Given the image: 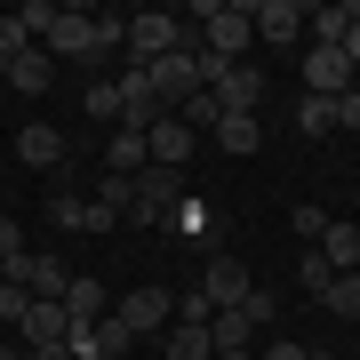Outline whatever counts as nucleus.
<instances>
[{"instance_id":"obj_1","label":"nucleus","mask_w":360,"mask_h":360,"mask_svg":"<svg viewBox=\"0 0 360 360\" xmlns=\"http://www.w3.org/2000/svg\"><path fill=\"white\" fill-rule=\"evenodd\" d=\"M40 49H49L56 65H65V56L72 65H104V56L120 49V25L112 16H89V8H56V25L40 32Z\"/></svg>"},{"instance_id":"obj_2","label":"nucleus","mask_w":360,"mask_h":360,"mask_svg":"<svg viewBox=\"0 0 360 360\" xmlns=\"http://www.w3.org/2000/svg\"><path fill=\"white\" fill-rule=\"evenodd\" d=\"M184 193H193V184H184V168H160V160L136 168V176H129V224H168Z\"/></svg>"},{"instance_id":"obj_3","label":"nucleus","mask_w":360,"mask_h":360,"mask_svg":"<svg viewBox=\"0 0 360 360\" xmlns=\"http://www.w3.org/2000/svg\"><path fill=\"white\" fill-rule=\"evenodd\" d=\"M120 49H129V65H160L168 49H193V32H184L168 8H136L129 25H120Z\"/></svg>"},{"instance_id":"obj_4","label":"nucleus","mask_w":360,"mask_h":360,"mask_svg":"<svg viewBox=\"0 0 360 360\" xmlns=\"http://www.w3.org/2000/svg\"><path fill=\"white\" fill-rule=\"evenodd\" d=\"M193 25H208V40H200V49H217L224 65H240L248 32H257V25H248V8H240V0H200V8H193Z\"/></svg>"},{"instance_id":"obj_5","label":"nucleus","mask_w":360,"mask_h":360,"mask_svg":"<svg viewBox=\"0 0 360 360\" xmlns=\"http://www.w3.org/2000/svg\"><path fill=\"white\" fill-rule=\"evenodd\" d=\"M112 321H120V328H129L136 345H144V336H160L168 321H176V296H168V288H129V296L112 304Z\"/></svg>"},{"instance_id":"obj_6","label":"nucleus","mask_w":360,"mask_h":360,"mask_svg":"<svg viewBox=\"0 0 360 360\" xmlns=\"http://www.w3.org/2000/svg\"><path fill=\"white\" fill-rule=\"evenodd\" d=\"M193 49H200V40H193ZM193 49H168L160 65H144V80H153V96H160V112H176V104L200 89V80H193Z\"/></svg>"},{"instance_id":"obj_7","label":"nucleus","mask_w":360,"mask_h":360,"mask_svg":"<svg viewBox=\"0 0 360 360\" xmlns=\"http://www.w3.org/2000/svg\"><path fill=\"white\" fill-rule=\"evenodd\" d=\"M193 288L208 296V312H224V304H240V296L257 288V281H248V264H240V257H208V272H200Z\"/></svg>"},{"instance_id":"obj_8","label":"nucleus","mask_w":360,"mask_h":360,"mask_svg":"<svg viewBox=\"0 0 360 360\" xmlns=\"http://www.w3.org/2000/svg\"><path fill=\"white\" fill-rule=\"evenodd\" d=\"M153 120H168L160 112V96H153V80H144V65H129V72H120V129H153Z\"/></svg>"},{"instance_id":"obj_9","label":"nucleus","mask_w":360,"mask_h":360,"mask_svg":"<svg viewBox=\"0 0 360 360\" xmlns=\"http://www.w3.org/2000/svg\"><path fill=\"white\" fill-rule=\"evenodd\" d=\"M8 281L25 288V296H56V304H65V281H72V272H65V257H32V248H25V257L8 264Z\"/></svg>"},{"instance_id":"obj_10","label":"nucleus","mask_w":360,"mask_h":360,"mask_svg":"<svg viewBox=\"0 0 360 360\" xmlns=\"http://www.w3.org/2000/svg\"><path fill=\"white\" fill-rule=\"evenodd\" d=\"M65 328H72V312L56 304V296H32L25 321H16V336H25V345H65Z\"/></svg>"},{"instance_id":"obj_11","label":"nucleus","mask_w":360,"mask_h":360,"mask_svg":"<svg viewBox=\"0 0 360 360\" xmlns=\"http://www.w3.org/2000/svg\"><path fill=\"white\" fill-rule=\"evenodd\" d=\"M248 25L288 49V40H304V0H257V8H248Z\"/></svg>"},{"instance_id":"obj_12","label":"nucleus","mask_w":360,"mask_h":360,"mask_svg":"<svg viewBox=\"0 0 360 360\" xmlns=\"http://www.w3.org/2000/svg\"><path fill=\"white\" fill-rule=\"evenodd\" d=\"M144 144H153V160H160V168H184V160H193V144H200V136L184 129L176 112H168V120H153V129H144Z\"/></svg>"},{"instance_id":"obj_13","label":"nucleus","mask_w":360,"mask_h":360,"mask_svg":"<svg viewBox=\"0 0 360 360\" xmlns=\"http://www.w3.org/2000/svg\"><path fill=\"white\" fill-rule=\"evenodd\" d=\"M16 160L25 168H56L65 160V136H56L49 120H25V129H16Z\"/></svg>"},{"instance_id":"obj_14","label":"nucleus","mask_w":360,"mask_h":360,"mask_svg":"<svg viewBox=\"0 0 360 360\" xmlns=\"http://www.w3.org/2000/svg\"><path fill=\"white\" fill-rule=\"evenodd\" d=\"M136 168H153V144H144L136 129H112V144H104V176H136Z\"/></svg>"},{"instance_id":"obj_15","label":"nucleus","mask_w":360,"mask_h":360,"mask_svg":"<svg viewBox=\"0 0 360 360\" xmlns=\"http://www.w3.org/2000/svg\"><path fill=\"white\" fill-rule=\"evenodd\" d=\"M321 257H328V272H360V224L328 217V232H321Z\"/></svg>"},{"instance_id":"obj_16","label":"nucleus","mask_w":360,"mask_h":360,"mask_svg":"<svg viewBox=\"0 0 360 360\" xmlns=\"http://www.w3.org/2000/svg\"><path fill=\"white\" fill-rule=\"evenodd\" d=\"M257 96H264V72H257V65H232V72H224V89H217L224 112H257Z\"/></svg>"},{"instance_id":"obj_17","label":"nucleus","mask_w":360,"mask_h":360,"mask_svg":"<svg viewBox=\"0 0 360 360\" xmlns=\"http://www.w3.org/2000/svg\"><path fill=\"white\" fill-rule=\"evenodd\" d=\"M49 80H56V56H49V49H25V56L8 65V89H16V96H40Z\"/></svg>"},{"instance_id":"obj_18","label":"nucleus","mask_w":360,"mask_h":360,"mask_svg":"<svg viewBox=\"0 0 360 360\" xmlns=\"http://www.w3.org/2000/svg\"><path fill=\"white\" fill-rule=\"evenodd\" d=\"M65 312H72V321H104V312H112V296H104V281H89V272H72V281H65Z\"/></svg>"},{"instance_id":"obj_19","label":"nucleus","mask_w":360,"mask_h":360,"mask_svg":"<svg viewBox=\"0 0 360 360\" xmlns=\"http://www.w3.org/2000/svg\"><path fill=\"white\" fill-rule=\"evenodd\" d=\"M160 360H217V345H208L200 321H176V328H168V345H160Z\"/></svg>"},{"instance_id":"obj_20","label":"nucleus","mask_w":360,"mask_h":360,"mask_svg":"<svg viewBox=\"0 0 360 360\" xmlns=\"http://www.w3.org/2000/svg\"><path fill=\"white\" fill-rule=\"evenodd\" d=\"M208 136H217V153H257V136H264V129H257V112H224Z\"/></svg>"},{"instance_id":"obj_21","label":"nucleus","mask_w":360,"mask_h":360,"mask_svg":"<svg viewBox=\"0 0 360 360\" xmlns=\"http://www.w3.org/2000/svg\"><path fill=\"white\" fill-rule=\"evenodd\" d=\"M176 120H184V129H193V136H200V129H217V120H224V104H217V89H193V96L176 104Z\"/></svg>"},{"instance_id":"obj_22","label":"nucleus","mask_w":360,"mask_h":360,"mask_svg":"<svg viewBox=\"0 0 360 360\" xmlns=\"http://www.w3.org/2000/svg\"><path fill=\"white\" fill-rule=\"evenodd\" d=\"M321 304L336 312V321H360V272H336V281L321 288Z\"/></svg>"},{"instance_id":"obj_23","label":"nucleus","mask_w":360,"mask_h":360,"mask_svg":"<svg viewBox=\"0 0 360 360\" xmlns=\"http://www.w3.org/2000/svg\"><path fill=\"white\" fill-rule=\"evenodd\" d=\"M168 224H176L184 240H200V232L217 224V217H208V200H200V193H184V200H176V217H168Z\"/></svg>"},{"instance_id":"obj_24","label":"nucleus","mask_w":360,"mask_h":360,"mask_svg":"<svg viewBox=\"0 0 360 360\" xmlns=\"http://www.w3.org/2000/svg\"><path fill=\"white\" fill-rule=\"evenodd\" d=\"M296 129L304 136H328L336 120H328V96H296Z\"/></svg>"},{"instance_id":"obj_25","label":"nucleus","mask_w":360,"mask_h":360,"mask_svg":"<svg viewBox=\"0 0 360 360\" xmlns=\"http://www.w3.org/2000/svg\"><path fill=\"white\" fill-rule=\"evenodd\" d=\"M89 200H96V208H104V217H112V224H120V217H129V176H104V184H96V193H89Z\"/></svg>"},{"instance_id":"obj_26","label":"nucleus","mask_w":360,"mask_h":360,"mask_svg":"<svg viewBox=\"0 0 360 360\" xmlns=\"http://www.w3.org/2000/svg\"><path fill=\"white\" fill-rule=\"evenodd\" d=\"M89 112H96V120H112V129H120V80H96V89H89Z\"/></svg>"},{"instance_id":"obj_27","label":"nucleus","mask_w":360,"mask_h":360,"mask_svg":"<svg viewBox=\"0 0 360 360\" xmlns=\"http://www.w3.org/2000/svg\"><path fill=\"white\" fill-rule=\"evenodd\" d=\"M16 25H25V32L40 40V32H49V25H56V0H25V8H16Z\"/></svg>"},{"instance_id":"obj_28","label":"nucleus","mask_w":360,"mask_h":360,"mask_svg":"<svg viewBox=\"0 0 360 360\" xmlns=\"http://www.w3.org/2000/svg\"><path fill=\"white\" fill-rule=\"evenodd\" d=\"M296 281H304L312 296H321V288L336 281V272H328V257H321V248H304V264H296Z\"/></svg>"},{"instance_id":"obj_29","label":"nucleus","mask_w":360,"mask_h":360,"mask_svg":"<svg viewBox=\"0 0 360 360\" xmlns=\"http://www.w3.org/2000/svg\"><path fill=\"white\" fill-rule=\"evenodd\" d=\"M240 312H248L257 328H272V312H281V296H272V288H248V296H240Z\"/></svg>"},{"instance_id":"obj_30","label":"nucleus","mask_w":360,"mask_h":360,"mask_svg":"<svg viewBox=\"0 0 360 360\" xmlns=\"http://www.w3.org/2000/svg\"><path fill=\"white\" fill-rule=\"evenodd\" d=\"M328 120H336V129H360V89H345V96H328Z\"/></svg>"},{"instance_id":"obj_31","label":"nucleus","mask_w":360,"mask_h":360,"mask_svg":"<svg viewBox=\"0 0 360 360\" xmlns=\"http://www.w3.org/2000/svg\"><path fill=\"white\" fill-rule=\"evenodd\" d=\"M25 304H32V296H25V288H16V281H0V321H8V328H16V321H25Z\"/></svg>"},{"instance_id":"obj_32","label":"nucleus","mask_w":360,"mask_h":360,"mask_svg":"<svg viewBox=\"0 0 360 360\" xmlns=\"http://www.w3.org/2000/svg\"><path fill=\"white\" fill-rule=\"evenodd\" d=\"M296 232H304V248H321V232H328V217H321V208H296V217H288Z\"/></svg>"},{"instance_id":"obj_33","label":"nucleus","mask_w":360,"mask_h":360,"mask_svg":"<svg viewBox=\"0 0 360 360\" xmlns=\"http://www.w3.org/2000/svg\"><path fill=\"white\" fill-rule=\"evenodd\" d=\"M0 257H8V264L25 257V232H16V217H0Z\"/></svg>"},{"instance_id":"obj_34","label":"nucleus","mask_w":360,"mask_h":360,"mask_svg":"<svg viewBox=\"0 0 360 360\" xmlns=\"http://www.w3.org/2000/svg\"><path fill=\"white\" fill-rule=\"evenodd\" d=\"M25 360H72L65 345H25Z\"/></svg>"},{"instance_id":"obj_35","label":"nucleus","mask_w":360,"mask_h":360,"mask_svg":"<svg viewBox=\"0 0 360 360\" xmlns=\"http://www.w3.org/2000/svg\"><path fill=\"white\" fill-rule=\"evenodd\" d=\"M345 65H352V80H360V25L345 32Z\"/></svg>"},{"instance_id":"obj_36","label":"nucleus","mask_w":360,"mask_h":360,"mask_svg":"<svg viewBox=\"0 0 360 360\" xmlns=\"http://www.w3.org/2000/svg\"><path fill=\"white\" fill-rule=\"evenodd\" d=\"M0 360H25V345H0Z\"/></svg>"},{"instance_id":"obj_37","label":"nucleus","mask_w":360,"mask_h":360,"mask_svg":"<svg viewBox=\"0 0 360 360\" xmlns=\"http://www.w3.org/2000/svg\"><path fill=\"white\" fill-rule=\"evenodd\" d=\"M217 360H257V352H217Z\"/></svg>"},{"instance_id":"obj_38","label":"nucleus","mask_w":360,"mask_h":360,"mask_svg":"<svg viewBox=\"0 0 360 360\" xmlns=\"http://www.w3.org/2000/svg\"><path fill=\"white\" fill-rule=\"evenodd\" d=\"M304 360H336V352H304Z\"/></svg>"},{"instance_id":"obj_39","label":"nucleus","mask_w":360,"mask_h":360,"mask_svg":"<svg viewBox=\"0 0 360 360\" xmlns=\"http://www.w3.org/2000/svg\"><path fill=\"white\" fill-rule=\"evenodd\" d=\"M0 281H8V257H0Z\"/></svg>"},{"instance_id":"obj_40","label":"nucleus","mask_w":360,"mask_h":360,"mask_svg":"<svg viewBox=\"0 0 360 360\" xmlns=\"http://www.w3.org/2000/svg\"><path fill=\"white\" fill-rule=\"evenodd\" d=\"M0 336H8V321H0Z\"/></svg>"},{"instance_id":"obj_41","label":"nucleus","mask_w":360,"mask_h":360,"mask_svg":"<svg viewBox=\"0 0 360 360\" xmlns=\"http://www.w3.org/2000/svg\"><path fill=\"white\" fill-rule=\"evenodd\" d=\"M352 360H360V352H352Z\"/></svg>"}]
</instances>
